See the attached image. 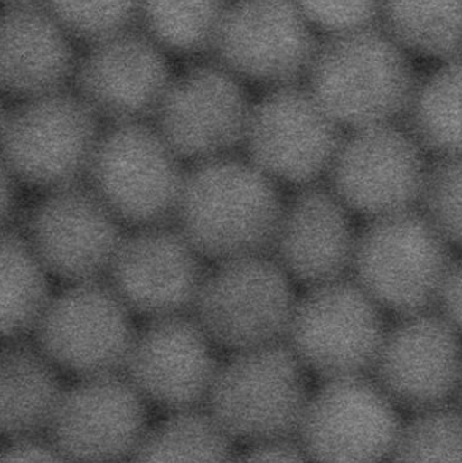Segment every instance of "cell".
Masks as SVG:
<instances>
[{"mask_svg": "<svg viewBox=\"0 0 462 463\" xmlns=\"http://www.w3.org/2000/svg\"><path fill=\"white\" fill-rule=\"evenodd\" d=\"M372 374L399 410L449 404L462 383V334L438 309L398 317Z\"/></svg>", "mask_w": 462, "mask_h": 463, "instance_id": "cell-16", "label": "cell"}, {"mask_svg": "<svg viewBox=\"0 0 462 463\" xmlns=\"http://www.w3.org/2000/svg\"><path fill=\"white\" fill-rule=\"evenodd\" d=\"M285 205L279 184L230 155L186 171L174 220L203 259L219 263L271 253Z\"/></svg>", "mask_w": 462, "mask_h": 463, "instance_id": "cell-1", "label": "cell"}, {"mask_svg": "<svg viewBox=\"0 0 462 463\" xmlns=\"http://www.w3.org/2000/svg\"><path fill=\"white\" fill-rule=\"evenodd\" d=\"M455 248L422 209L369 220L358 232L352 278L396 317L434 309Z\"/></svg>", "mask_w": 462, "mask_h": 463, "instance_id": "cell-3", "label": "cell"}, {"mask_svg": "<svg viewBox=\"0 0 462 463\" xmlns=\"http://www.w3.org/2000/svg\"><path fill=\"white\" fill-rule=\"evenodd\" d=\"M235 463H312L300 443L292 439L257 443Z\"/></svg>", "mask_w": 462, "mask_h": 463, "instance_id": "cell-33", "label": "cell"}, {"mask_svg": "<svg viewBox=\"0 0 462 463\" xmlns=\"http://www.w3.org/2000/svg\"><path fill=\"white\" fill-rule=\"evenodd\" d=\"M203 260L176 225L135 228L125 234L108 282L133 315L146 320L192 313L205 279Z\"/></svg>", "mask_w": 462, "mask_h": 463, "instance_id": "cell-17", "label": "cell"}, {"mask_svg": "<svg viewBox=\"0 0 462 463\" xmlns=\"http://www.w3.org/2000/svg\"><path fill=\"white\" fill-rule=\"evenodd\" d=\"M354 220L328 184L297 189L285 205L271 255L306 288L344 279L357 247Z\"/></svg>", "mask_w": 462, "mask_h": 463, "instance_id": "cell-21", "label": "cell"}, {"mask_svg": "<svg viewBox=\"0 0 462 463\" xmlns=\"http://www.w3.org/2000/svg\"><path fill=\"white\" fill-rule=\"evenodd\" d=\"M436 307L462 334V256L453 261Z\"/></svg>", "mask_w": 462, "mask_h": 463, "instance_id": "cell-35", "label": "cell"}, {"mask_svg": "<svg viewBox=\"0 0 462 463\" xmlns=\"http://www.w3.org/2000/svg\"><path fill=\"white\" fill-rule=\"evenodd\" d=\"M42 0H3L5 5H26V3H41Z\"/></svg>", "mask_w": 462, "mask_h": 463, "instance_id": "cell-37", "label": "cell"}, {"mask_svg": "<svg viewBox=\"0 0 462 463\" xmlns=\"http://www.w3.org/2000/svg\"><path fill=\"white\" fill-rule=\"evenodd\" d=\"M382 26L414 59L462 54V0H382Z\"/></svg>", "mask_w": 462, "mask_h": 463, "instance_id": "cell-26", "label": "cell"}, {"mask_svg": "<svg viewBox=\"0 0 462 463\" xmlns=\"http://www.w3.org/2000/svg\"><path fill=\"white\" fill-rule=\"evenodd\" d=\"M49 274L24 232L3 228L2 335L5 343L34 334L52 299Z\"/></svg>", "mask_w": 462, "mask_h": 463, "instance_id": "cell-25", "label": "cell"}, {"mask_svg": "<svg viewBox=\"0 0 462 463\" xmlns=\"http://www.w3.org/2000/svg\"><path fill=\"white\" fill-rule=\"evenodd\" d=\"M173 79L165 49L135 29L90 45L73 75L76 92L110 124L154 118Z\"/></svg>", "mask_w": 462, "mask_h": 463, "instance_id": "cell-19", "label": "cell"}, {"mask_svg": "<svg viewBox=\"0 0 462 463\" xmlns=\"http://www.w3.org/2000/svg\"><path fill=\"white\" fill-rule=\"evenodd\" d=\"M144 397L119 374L81 378L62 394L49 426L52 443L75 463H118L146 432Z\"/></svg>", "mask_w": 462, "mask_h": 463, "instance_id": "cell-18", "label": "cell"}, {"mask_svg": "<svg viewBox=\"0 0 462 463\" xmlns=\"http://www.w3.org/2000/svg\"><path fill=\"white\" fill-rule=\"evenodd\" d=\"M54 367L37 345L24 340L5 343L0 361V423L11 442L49 430L64 394Z\"/></svg>", "mask_w": 462, "mask_h": 463, "instance_id": "cell-23", "label": "cell"}, {"mask_svg": "<svg viewBox=\"0 0 462 463\" xmlns=\"http://www.w3.org/2000/svg\"><path fill=\"white\" fill-rule=\"evenodd\" d=\"M308 370L287 342L239 351L217 369L209 415L236 439L263 443L298 434L311 394Z\"/></svg>", "mask_w": 462, "mask_h": 463, "instance_id": "cell-4", "label": "cell"}, {"mask_svg": "<svg viewBox=\"0 0 462 463\" xmlns=\"http://www.w3.org/2000/svg\"><path fill=\"white\" fill-rule=\"evenodd\" d=\"M429 156L406 125H377L344 133L328 186L365 222L420 208Z\"/></svg>", "mask_w": 462, "mask_h": 463, "instance_id": "cell-9", "label": "cell"}, {"mask_svg": "<svg viewBox=\"0 0 462 463\" xmlns=\"http://www.w3.org/2000/svg\"><path fill=\"white\" fill-rule=\"evenodd\" d=\"M251 109L240 79L214 61L173 79L152 124L181 160L195 165L243 148Z\"/></svg>", "mask_w": 462, "mask_h": 463, "instance_id": "cell-14", "label": "cell"}, {"mask_svg": "<svg viewBox=\"0 0 462 463\" xmlns=\"http://www.w3.org/2000/svg\"><path fill=\"white\" fill-rule=\"evenodd\" d=\"M2 463H75L52 443L32 439L13 440L5 449Z\"/></svg>", "mask_w": 462, "mask_h": 463, "instance_id": "cell-34", "label": "cell"}, {"mask_svg": "<svg viewBox=\"0 0 462 463\" xmlns=\"http://www.w3.org/2000/svg\"><path fill=\"white\" fill-rule=\"evenodd\" d=\"M297 299L271 253L246 256L206 271L192 315L214 345L239 353L287 342Z\"/></svg>", "mask_w": 462, "mask_h": 463, "instance_id": "cell-7", "label": "cell"}, {"mask_svg": "<svg viewBox=\"0 0 462 463\" xmlns=\"http://www.w3.org/2000/svg\"><path fill=\"white\" fill-rule=\"evenodd\" d=\"M102 130L76 91L18 100L3 111V170L45 193L80 184Z\"/></svg>", "mask_w": 462, "mask_h": 463, "instance_id": "cell-5", "label": "cell"}, {"mask_svg": "<svg viewBox=\"0 0 462 463\" xmlns=\"http://www.w3.org/2000/svg\"><path fill=\"white\" fill-rule=\"evenodd\" d=\"M420 78L414 57L379 24L323 35L304 84L350 132L404 119Z\"/></svg>", "mask_w": 462, "mask_h": 463, "instance_id": "cell-2", "label": "cell"}, {"mask_svg": "<svg viewBox=\"0 0 462 463\" xmlns=\"http://www.w3.org/2000/svg\"><path fill=\"white\" fill-rule=\"evenodd\" d=\"M228 0H141L146 33L165 51L197 54L212 51Z\"/></svg>", "mask_w": 462, "mask_h": 463, "instance_id": "cell-28", "label": "cell"}, {"mask_svg": "<svg viewBox=\"0 0 462 463\" xmlns=\"http://www.w3.org/2000/svg\"><path fill=\"white\" fill-rule=\"evenodd\" d=\"M132 316L108 282L70 283L52 297L33 335L56 367L81 378L119 374L137 334Z\"/></svg>", "mask_w": 462, "mask_h": 463, "instance_id": "cell-11", "label": "cell"}, {"mask_svg": "<svg viewBox=\"0 0 462 463\" xmlns=\"http://www.w3.org/2000/svg\"><path fill=\"white\" fill-rule=\"evenodd\" d=\"M213 345L192 313L146 320L136 334L125 377L160 407L195 410L208 400L219 369Z\"/></svg>", "mask_w": 462, "mask_h": 463, "instance_id": "cell-20", "label": "cell"}, {"mask_svg": "<svg viewBox=\"0 0 462 463\" xmlns=\"http://www.w3.org/2000/svg\"><path fill=\"white\" fill-rule=\"evenodd\" d=\"M458 397H460V407L462 408V383H461L460 392H458Z\"/></svg>", "mask_w": 462, "mask_h": 463, "instance_id": "cell-38", "label": "cell"}, {"mask_svg": "<svg viewBox=\"0 0 462 463\" xmlns=\"http://www.w3.org/2000/svg\"><path fill=\"white\" fill-rule=\"evenodd\" d=\"M317 43L293 0H235L212 52L236 78L273 90L304 83Z\"/></svg>", "mask_w": 462, "mask_h": 463, "instance_id": "cell-12", "label": "cell"}, {"mask_svg": "<svg viewBox=\"0 0 462 463\" xmlns=\"http://www.w3.org/2000/svg\"><path fill=\"white\" fill-rule=\"evenodd\" d=\"M391 463H462V408L441 405L403 423Z\"/></svg>", "mask_w": 462, "mask_h": 463, "instance_id": "cell-29", "label": "cell"}, {"mask_svg": "<svg viewBox=\"0 0 462 463\" xmlns=\"http://www.w3.org/2000/svg\"><path fill=\"white\" fill-rule=\"evenodd\" d=\"M323 35L344 34L382 24V0H293Z\"/></svg>", "mask_w": 462, "mask_h": 463, "instance_id": "cell-32", "label": "cell"}, {"mask_svg": "<svg viewBox=\"0 0 462 463\" xmlns=\"http://www.w3.org/2000/svg\"><path fill=\"white\" fill-rule=\"evenodd\" d=\"M385 310L353 278L306 288L287 343L322 381L372 374L388 328Z\"/></svg>", "mask_w": 462, "mask_h": 463, "instance_id": "cell-8", "label": "cell"}, {"mask_svg": "<svg viewBox=\"0 0 462 463\" xmlns=\"http://www.w3.org/2000/svg\"><path fill=\"white\" fill-rule=\"evenodd\" d=\"M122 225L89 184H75L45 193L21 231L49 274L70 285L108 277Z\"/></svg>", "mask_w": 462, "mask_h": 463, "instance_id": "cell-15", "label": "cell"}, {"mask_svg": "<svg viewBox=\"0 0 462 463\" xmlns=\"http://www.w3.org/2000/svg\"><path fill=\"white\" fill-rule=\"evenodd\" d=\"M72 38L99 43L133 29L140 19L141 0H42Z\"/></svg>", "mask_w": 462, "mask_h": 463, "instance_id": "cell-30", "label": "cell"}, {"mask_svg": "<svg viewBox=\"0 0 462 463\" xmlns=\"http://www.w3.org/2000/svg\"><path fill=\"white\" fill-rule=\"evenodd\" d=\"M231 439L209 413L175 412L146 435L133 463H235Z\"/></svg>", "mask_w": 462, "mask_h": 463, "instance_id": "cell-27", "label": "cell"}, {"mask_svg": "<svg viewBox=\"0 0 462 463\" xmlns=\"http://www.w3.org/2000/svg\"><path fill=\"white\" fill-rule=\"evenodd\" d=\"M420 208L448 242L462 250V155L430 163Z\"/></svg>", "mask_w": 462, "mask_h": 463, "instance_id": "cell-31", "label": "cell"}, {"mask_svg": "<svg viewBox=\"0 0 462 463\" xmlns=\"http://www.w3.org/2000/svg\"><path fill=\"white\" fill-rule=\"evenodd\" d=\"M306 84L269 90L252 105L243 149L277 184H322L344 137Z\"/></svg>", "mask_w": 462, "mask_h": 463, "instance_id": "cell-10", "label": "cell"}, {"mask_svg": "<svg viewBox=\"0 0 462 463\" xmlns=\"http://www.w3.org/2000/svg\"><path fill=\"white\" fill-rule=\"evenodd\" d=\"M401 427L395 402L373 378L363 375L322 381L297 437L312 463H385Z\"/></svg>", "mask_w": 462, "mask_h": 463, "instance_id": "cell-13", "label": "cell"}, {"mask_svg": "<svg viewBox=\"0 0 462 463\" xmlns=\"http://www.w3.org/2000/svg\"><path fill=\"white\" fill-rule=\"evenodd\" d=\"M181 162L151 122H117L102 130L87 184L133 230L170 224L186 175Z\"/></svg>", "mask_w": 462, "mask_h": 463, "instance_id": "cell-6", "label": "cell"}, {"mask_svg": "<svg viewBox=\"0 0 462 463\" xmlns=\"http://www.w3.org/2000/svg\"><path fill=\"white\" fill-rule=\"evenodd\" d=\"M404 119L428 156L462 155V54L420 76Z\"/></svg>", "mask_w": 462, "mask_h": 463, "instance_id": "cell-24", "label": "cell"}, {"mask_svg": "<svg viewBox=\"0 0 462 463\" xmlns=\"http://www.w3.org/2000/svg\"><path fill=\"white\" fill-rule=\"evenodd\" d=\"M71 38L43 3L5 5L0 46L3 92L18 102L65 90L78 64Z\"/></svg>", "mask_w": 462, "mask_h": 463, "instance_id": "cell-22", "label": "cell"}, {"mask_svg": "<svg viewBox=\"0 0 462 463\" xmlns=\"http://www.w3.org/2000/svg\"><path fill=\"white\" fill-rule=\"evenodd\" d=\"M2 222L3 228L13 227L14 220L18 213L19 205V182L8 171L2 174Z\"/></svg>", "mask_w": 462, "mask_h": 463, "instance_id": "cell-36", "label": "cell"}]
</instances>
